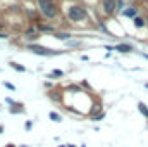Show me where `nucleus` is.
I'll return each instance as SVG.
<instances>
[{
	"mask_svg": "<svg viewBox=\"0 0 148 147\" xmlns=\"http://www.w3.org/2000/svg\"><path fill=\"white\" fill-rule=\"evenodd\" d=\"M40 9H41V14L48 19H53L57 16V7L52 0H40Z\"/></svg>",
	"mask_w": 148,
	"mask_h": 147,
	"instance_id": "f257e3e1",
	"label": "nucleus"
},
{
	"mask_svg": "<svg viewBox=\"0 0 148 147\" xmlns=\"http://www.w3.org/2000/svg\"><path fill=\"white\" fill-rule=\"evenodd\" d=\"M67 16H69L71 21H83V19L86 17V12H84L83 7H79V5H73V7H69Z\"/></svg>",
	"mask_w": 148,
	"mask_h": 147,
	"instance_id": "f03ea898",
	"label": "nucleus"
},
{
	"mask_svg": "<svg viewBox=\"0 0 148 147\" xmlns=\"http://www.w3.org/2000/svg\"><path fill=\"white\" fill-rule=\"evenodd\" d=\"M29 50L35 52V54H41V55H52V54H53V52H50L48 49H45V47H38V45H29Z\"/></svg>",
	"mask_w": 148,
	"mask_h": 147,
	"instance_id": "7ed1b4c3",
	"label": "nucleus"
},
{
	"mask_svg": "<svg viewBox=\"0 0 148 147\" xmlns=\"http://www.w3.org/2000/svg\"><path fill=\"white\" fill-rule=\"evenodd\" d=\"M102 3H103V10L107 14H112L115 10V0H103Z\"/></svg>",
	"mask_w": 148,
	"mask_h": 147,
	"instance_id": "20e7f679",
	"label": "nucleus"
},
{
	"mask_svg": "<svg viewBox=\"0 0 148 147\" xmlns=\"http://www.w3.org/2000/svg\"><path fill=\"white\" fill-rule=\"evenodd\" d=\"M115 50H119V52H131V50H133V47H131V45L122 43V45H117V47H115Z\"/></svg>",
	"mask_w": 148,
	"mask_h": 147,
	"instance_id": "39448f33",
	"label": "nucleus"
},
{
	"mask_svg": "<svg viewBox=\"0 0 148 147\" xmlns=\"http://www.w3.org/2000/svg\"><path fill=\"white\" fill-rule=\"evenodd\" d=\"M134 26H136V28H143V26H145V21L140 19V17H136V19H134Z\"/></svg>",
	"mask_w": 148,
	"mask_h": 147,
	"instance_id": "423d86ee",
	"label": "nucleus"
},
{
	"mask_svg": "<svg viewBox=\"0 0 148 147\" xmlns=\"http://www.w3.org/2000/svg\"><path fill=\"white\" fill-rule=\"evenodd\" d=\"M69 37H71L69 33H57V35H55V38H59V40H67Z\"/></svg>",
	"mask_w": 148,
	"mask_h": 147,
	"instance_id": "0eeeda50",
	"label": "nucleus"
},
{
	"mask_svg": "<svg viewBox=\"0 0 148 147\" xmlns=\"http://www.w3.org/2000/svg\"><path fill=\"white\" fill-rule=\"evenodd\" d=\"M50 118H52L53 121H57V123L62 119V118H60V114H57V112H50Z\"/></svg>",
	"mask_w": 148,
	"mask_h": 147,
	"instance_id": "6e6552de",
	"label": "nucleus"
},
{
	"mask_svg": "<svg viewBox=\"0 0 148 147\" xmlns=\"http://www.w3.org/2000/svg\"><path fill=\"white\" fill-rule=\"evenodd\" d=\"M52 76H60V78H62V76H64V71H60V69H53V73L50 74L48 78H52Z\"/></svg>",
	"mask_w": 148,
	"mask_h": 147,
	"instance_id": "1a4fd4ad",
	"label": "nucleus"
},
{
	"mask_svg": "<svg viewBox=\"0 0 148 147\" xmlns=\"http://www.w3.org/2000/svg\"><path fill=\"white\" fill-rule=\"evenodd\" d=\"M124 14H126V16H129V17H133V16L136 14V10H134V9H127V10H124Z\"/></svg>",
	"mask_w": 148,
	"mask_h": 147,
	"instance_id": "9d476101",
	"label": "nucleus"
},
{
	"mask_svg": "<svg viewBox=\"0 0 148 147\" xmlns=\"http://www.w3.org/2000/svg\"><path fill=\"white\" fill-rule=\"evenodd\" d=\"M138 107H140V111H141V112H145V114H147V112H148L147 106H145V104H143V102H140V104H138Z\"/></svg>",
	"mask_w": 148,
	"mask_h": 147,
	"instance_id": "9b49d317",
	"label": "nucleus"
},
{
	"mask_svg": "<svg viewBox=\"0 0 148 147\" xmlns=\"http://www.w3.org/2000/svg\"><path fill=\"white\" fill-rule=\"evenodd\" d=\"M10 64H12V68H14V69H19V71H24V68H23V66H19V64H16V62H10Z\"/></svg>",
	"mask_w": 148,
	"mask_h": 147,
	"instance_id": "f8f14e48",
	"label": "nucleus"
},
{
	"mask_svg": "<svg viewBox=\"0 0 148 147\" xmlns=\"http://www.w3.org/2000/svg\"><path fill=\"white\" fill-rule=\"evenodd\" d=\"M103 116H105L103 112L102 114H97V116H93V121H100V119H103Z\"/></svg>",
	"mask_w": 148,
	"mask_h": 147,
	"instance_id": "ddd939ff",
	"label": "nucleus"
},
{
	"mask_svg": "<svg viewBox=\"0 0 148 147\" xmlns=\"http://www.w3.org/2000/svg\"><path fill=\"white\" fill-rule=\"evenodd\" d=\"M5 147H16V146H14V144H7Z\"/></svg>",
	"mask_w": 148,
	"mask_h": 147,
	"instance_id": "4468645a",
	"label": "nucleus"
},
{
	"mask_svg": "<svg viewBox=\"0 0 148 147\" xmlns=\"http://www.w3.org/2000/svg\"><path fill=\"white\" fill-rule=\"evenodd\" d=\"M2 132H3V126H2V125H0V133H2Z\"/></svg>",
	"mask_w": 148,
	"mask_h": 147,
	"instance_id": "2eb2a0df",
	"label": "nucleus"
},
{
	"mask_svg": "<svg viewBox=\"0 0 148 147\" xmlns=\"http://www.w3.org/2000/svg\"><path fill=\"white\" fill-rule=\"evenodd\" d=\"M67 147H76V146H73V144H71V146H67Z\"/></svg>",
	"mask_w": 148,
	"mask_h": 147,
	"instance_id": "dca6fc26",
	"label": "nucleus"
},
{
	"mask_svg": "<svg viewBox=\"0 0 148 147\" xmlns=\"http://www.w3.org/2000/svg\"><path fill=\"white\" fill-rule=\"evenodd\" d=\"M60 147H67V146H60Z\"/></svg>",
	"mask_w": 148,
	"mask_h": 147,
	"instance_id": "f3484780",
	"label": "nucleus"
},
{
	"mask_svg": "<svg viewBox=\"0 0 148 147\" xmlns=\"http://www.w3.org/2000/svg\"><path fill=\"white\" fill-rule=\"evenodd\" d=\"M21 147H28V146H21Z\"/></svg>",
	"mask_w": 148,
	"mask_h": 147,
	"instance_id": "a211bd4d",
	"label": "nucleus"
},
{
	"mask_svg": "<svg viewBox=\"0 0 148 147\" xmlns=\"http://www.w3.org/2000/svg\"><path fill=\"white\" fill-rule=\"evenodd\" d=\"M147 118H148V112H147Z\"/></svg>",
	"mask_w": 148,
	"mask_h": 147,
	"instance_id": "6ab92c4d",
	"label": "nucleus"
}]
</instances>
